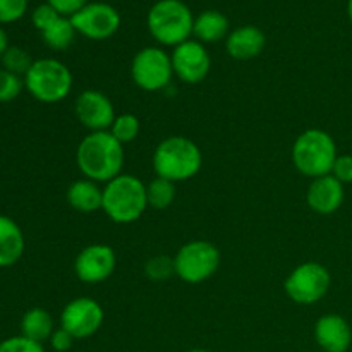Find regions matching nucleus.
I'll use <instances>...</instances> for the list:
<instances>
[{
  "label": "nucleus",
  "instance_id": "1",
  "mask_svg": "<svg viewBox=\"0 0 352 352\" xmlns=\"http://www.w3.org/2000/svg\"><path fill=\"white\" fill-rule=\"evenodd\" d=\"M124 144L109 131L86 134L76 150V165L86 179L110 182L122 174Z\"/></svg>",
  "mask_w": 352,
  "mask_h": 352
},
{
  "label": "nucleus",
  "instance_id": "2",
  "mask_svg": "<svg viewBox=\"0 0 352 352\" xmlns=\"http://www.w3.org/2000/svg\"><path fill=\"white\" fill-rule=\"evenodd\" d=\"M203 153L198 144L186 136H168L153 151V170L157 177L184 182L199 174Z\"/></svg>",
  "mask_w": 352,
  "mask_h": 352
},
{
  "label": "nucleus",
  "instance_id": "3",
  "mask_svg": "<svg viewBox=\"0 0 352 352\" xmlns=\"http://www.w3.org/2000/svg\"><path fill=\"white\" fill-rule=\"evenodd\" d=\"M146 208V184L136 175L120 174L103 188L102 210L112 222L133 223L143 217Z\"/></svg>",
  "mask_w": 352,
  "mask_h": 352
},
{
  "label": "nucleus",
  "instance_id": "4",
  "mask_svg": "<svg viewBox=\"0 0 352 352\" xmlns=\"http://www.w3.org/2000/svg\"><path fill=\"white\" fill-rule=\"evenodd\" d=\"M292 164L296 170L313 179L332 174L337 157V143L327 131L306 129L292 144Z\"/></svg>",
  "mask_w": 352,
  "mask_h": 352
},
{
  "label": "nucleus",
  "instance_id": "5",
  "mask_svg": "<svg viewBox=\"0 0 352 352\" xmlns=\"http://www.w3.org/2000/svg\"><path fill=\"white\" fill-rule=\"evenodd\" d=\"M148 31L164 47H177L189 40L195 16L182 0H158L146 17Z\"/></svg>",
  "mask_w": 352,
  "mask_h": 352
},
{
  "label": "nucleus",
  "instance_id": "6",
  "mask_svg": "<svg viewBox=\"0 0 352 352\" xmlns=\"http://www.w3.org/2000/svg\"><path fill=\"white\" fill-rule=\"evenodd\" d=\"M74 79L64 62L57 58L34 60L24 76V86L34 100L41 103H58L67 98Z\"/></svg>",
  "mask_w": 352,
  "mask_h": 352
},
{
  "label": "nucleus",
  "instance_id": "7",
  "mask_svg": "<svg viewBox=\"0 0 352 352\" xmlns=\"http://www.w3.org/2000/svg\"><path fill=\"white\" fill-rule=\"evenodd\" d=\"M175 275L186 284H201L217 274L220 251L210 241L196 239L186 243L174 256Z\"/></svg>",
  "mask_w": 352,
  "mask_h": 352
},
{
  "label": "nucleus",
  "instance_id": "8",
  "mask_svg": "<svg viewBox=\"0 0 352 352\" xmlns=\"http://www.w3.org/2000/svg\"><path fill=\"white\" fill-rule=\"evenodd\" d=\"M332 275L329 268L316 261H306L296 267L285 278V294L301 306H311L322 301L330 291Z\"/></svg>",
  "mask_w": 352,
  "mask_h": 352
},
{
  "label": "nucleus",
  "instance_id": "9",
  "mask_svg": "<svg viewBox=\"0 0 352 352\" xmlns=\"http://www.w3.org/2000/svg\"><path fill=\"white\" fill-rule=\"evenodd\" d=\"M131 78L143 91H162L174 78L170 55L160 47L141 48L131 64Z\"/></svg>",
  "mask_w": 352,
  "mask_h": 352
},
{
  "label": "nucleus",
  "instance_id": "10",
  "mask_svg": "<svg viewBox=\"0 0 352 352\" xmlns=\"http://www.w3.org/2000/svg\"><path fill=\"white\" fill-rule=\"evenodd\" d=\"M76 33L88 40H109L119 31L120 14L116 7L105 2H88L71 17Z\"/></svg>",
  "mask_w": 352,
  "mask_h": 352
},
{
  "label": "nucleus",
  "instance_id": "11",
  "mask_svg": "<svg viewBox=\"0 0 352 352\" xmlns=\"http://www.w3.org/2000/svg\"><path fill=\"white\" fill-rule=\"evenodd\" d=\"M102 305L93 298H76L64 306L60 313V329L67 330L74 339H88L103 325Z\"/></svg>",
  "mask_w": 352,
  "mask_h": 352
},
{
  "label": "nucleus",
  "instance_id": "12",
  "mask_svg": "<svg viewBox=\"0 0 352 352\" xmlns=\"http://www.w3.org/2000/svg\"><path fill=\"white\" fill-rule=\"evenodd\" d=\"M174 76L186 85H199L205 81L212 69L208 50L198 40H188L177 45L170 54Z\"/></svg>",
  "mask_w": 352,
  "mask_h": 352
},
{
  "label": "nucleus",
  "instance_id": "13",
  "mask_svg": "<svg viewBox=\"0 0 352 352\" xmlns=\"http://www.w3.org/2000/svg\"><path fill=\"white\" fill-rule=\"evenodd\" d=\"M117 267L116 251L109 244H89L74 260V274L85 284H102Z\"/></svg>",
  "mask_w": 352,
  "mask_h": 352
},
{
  "label": "nucleus",
  "instance_id": "14",
  "mask_svg": "<svg viewBox=\"0 0 352 352\" xmlns=\"http://www.w3.org/2000/svg\"><path fill=\"white\" fill-rule=\"evenodd\" d=\"M74 113L89 133L109 131L117 117L112 100L98 89L82 91L74 102Z\"/></svg>",
  "mask_w": 352,
  "mask_h": 352
},
{
  "label": "nucleus",
  "instance_id": "15",
  "mask_svg": "<svg viewBox=\"0 0 352 352\" xmlns=\"http://www.w3.org/2000/svg\"><path fill=\"white\" fill-rule=\"evenodd\" d=\"M344 198H346L344 184L337 181L332 174L313 179L308 192H306L308 206L318 215H332V213H336L342 206Z\"/></svg>",
  "mask_w": 352,
  "mask_h": 352
},
{
  "label": "nucleus",
  "instance_id": "16",
  "mask_svg": "<svg viewBox=\"0 0 352 352\" xmlns=\"http://www.w3.org/2000/svg\"><path fill=\"white\" fill-rule=\"evenodd\" d=\"M315 340L325 352H347L352 344L349 322L336 313L323 315L315 325Z\"/></svg>",
  "mask_w": 352,
  "mask_h": 352
},
{
  "label": "nucleus",
  "instance_id": "17",
  "mask_svg": "<svg viewBox=\"0 0 352 352\" xmlns=\"http://www.w3.org/2000/svg\"><path fill=\"white\" fill-rule=\"evenodd\" d=\"M267 38L260 28L253 24L239 26L226 38V50L236 60H251L265 50Z\"/></svg>",
  "mask_w": 352,
  "mask_h": 352
},
{
  "label": "nucleus",
  "instance_id": "18",
  "mask_svg": "<svg viewBox=\"0 0 352 352\" xmlns=\"http://www.w3.org/2000/svg\"><path fill=\"white\" fill-rule=\"evenodd\" d=\"M26 241L21 227L10 217L0 215V268L16 265L23 258Z\"/></svg>",
  "mask_w": 352,
  "mask_h": 352
},
{
  "label": "nucleus",
  "instance_id": "19",
  "mask_svg": "<svg viewBox=\"0 0 352 352\" xmlns=\"http://www.w3.org/2000/svg\"><path fill=\"white\" fill-rule=\"evenodd\" d=\"M67 203L71 208L81 213H93L102 210L103 206V189L98 182L82 177L72 182L67 188Z\"/></svg>",
  "mask_w": 352,
  "mask_h": 352
},
{
  "label": "nucleus",
  "instance_id": "20",
  "mask_svg": "<svg viewBox=\"0 0 352 352\" xmlns=\"http://www.w3.org/2000/svg\"><path fill=\"white\" fill-rule=\"evenodd\" d=\"M192 34L199 43H215L229 36V19L219 10H205L195 17Z\"/></svg>",
  "mask_w": 352,
  "mask_h": 352
},
{
  "label": "nucleus",
  "instance_id": "21",
  "mask_svg": "<svg viewBox=\"0 0 352 352\" xmlns=\"http://www.w3.org/2000/svg\"><path fill=\"white\" fill-rule=\"evenodd\" d=\"M54 332V318L47 309L31 308L24 313L21 320V336L41 344L43 340H50Z\"/></svg>",
  "mask_w": 352,
  "mask_h": 352
},
{
  "label": "nucleus",
  "instance_id": "22",
  "mask_svg": "<svg viewBox=\"0 0 352 352\" xmlns=\"http://www.w3.org/2000/svg\"><path fill=\"white\" fill-rule=\"evenodd\" d=\"M76 34L78 33H76L74 26H72L71 17L65 16H60L47 30L41 31L43 41L52 50H67L72 45V41H74Z\"/></svg>",
  "mask_w": 352,
  "mask_h": 352
},
{
  "label": "nucleus",
  "instance_id": "23",
  "mask_svg": "<svg viewBox=\"0 0 352 352\" xmlns=\"http://www.w3.org/2000/svg\"><path fill=\"white\" fill-rule=\"evenodd\" d=\"M148 206L153 210H167L175 201V182L155 177L146 184Z\"/></svg>",
  "mask_w": 352,
  "mask_h": 352
},
{
  "label": "nucleus",
  "instance_id": "24",
  "mask_svg": "<svg viewBox=\"0 0 352 352\" xmlns=\"http://www.w3.org/2000/svg\"><path fill=\"white\" fill-rule=\"evenodd\" d=\"M109 133L119 143H133L140 136V119L134 113H120V116L116 117L112 126H110Z\"/></svg>",
  "mask_w": 352,
  "mask_h": 352
},
{
  "label": "nucleus",
  "instance_id": "25",
  "mask_svg": "<svg viewBox=\"0 0 352 352\" xmlns=\"http://www.w3.org/2000/svg\"><path fill=\"white\" fill-rule=\"evenodd\" d=\"M34 60H31L30 54L19 47H9L2 57L3 69L9 72H14L17 76H26L30 67Z\"/></svg>",
  "mask_w": 352,
  "mask_h": 352
},
{
  "label": "nucleus",
  "instance_id": "26",
  "mask_svg": "<svg viewBox=\"0 0 352 352\" xmlns=\"http://www.w3.org/2000/svg\"><path fill=\"white\" fill-rule=\"evenodd\" d=\"M144 274L150 280L162 282L170 278L172 275H175V267H174V258L167 256V254H158L153 256L151 260L146 261L144 265Z\"/></svg>",
  "mask_w": 352,
  "mask_h": 352
},
{
  "label": "nucleus",
  "instance_id": "27",
  "mask_svg": "<svg viewBox=\"0 0 352 352\" xmlns=\"http://www.w3.org/2000/svg\"><path fill=\"white\" fill-rule=\"evenodd\" d=\"M24 86V79L14 72L0 69V103H7L16 100L21 95Z\"/></svg>",
  "mask_w": 352,
  "mask_h": 352
},
{
  "label": "nucleus",
  "instance_id": "28",
  "mask_svg": "<svg viewBox=\"0 0 352 352\" xmlns=\"http://www.w3.org/2000/svg\"><path fill=\"white\" fill-rule=\"evenodd\" d=\"M28 0H0V24L16 23L26 14Z\"/></svg>",
  "mask_w": 352,
  "mask_h": 352
},
{
  "label": "nucleus",
  "instance_id": "29",
  "mask_svg": "<svg viewBox=\"0 0 352 352\" xmlns=\"http://www.w3.org/2000/svg\"><path fill=\"white\" fill-rule=\"evenodd\" d=\"M0 352H45V349L40 342H34L24 336H17L0 342Z\"/></svg>",
  "mask_w": 352,
  "mask_h": 352
},
{
  "label": "nucleus",
  "instance_id": "30",
  "mask_svg": "<svg viewBox=\"0 0 352 352\" xmlns=\"http://www.w3.org/2000/svg\"><path fill=\"white\" fill-rule=\"evenodd\" d=\"M58 17H60V14H58L54 7L48 6V3H41V6H38L36 9L33 10L31 21H33V26L36 28L38 31H45L52 23H55Z\"/></svg>",
  "mask_w": 352,
  "mask_h": 352
},
{
  "label": "nucleus",
  "instance_id": "31",
  "mask_svg": "<svg viewBox=\"0 0 352 352\" xmlns=\"http://www.w3.org/2000/svg\"><path fill=\"white\" fill-rule=\"evenodd\" d=\"M332 175L344 186L352 184V155H339L333 164Z\"/></svg>",
  "mask_w": 352,
  "mask_h": 352
},
{
  "label": "nucleus",
  "instance_id": "32",
  "mask_svg": "<svg viewBox=\"0 0 352 352\" xmlns=\"http://www.w3.org/2000/svg\"><path fill=\"white\" fill-rule=\"evenodd\" d=\"M47 3L54 7L60 16L72 17L88 3V0H47Z\"/></svg>",
  "mask_w": 352,
  "mask_h": 352
},
{
  "label": "nucleus",
  "instance_id": "33",
  "mask_svg": "<svg viewBox=\"0 0 352 352\" xmlns=\"http://www.w3.org/2000/svg\"><path fill=\"white\" fill-rule=\"evenodd\" d=\"M74 337L64 329H57L50 337V346L52 349L57 351V352H67L74 344Z\"/></svg>",
  "mask_w": 352,
  "mask_h": 352
},
{
  "label": "nucleus",
  "instance_id": "34",
  "mask_svg": "<svg viewBox=\"0 0 352 352\" xmlns=\"http://www.w3.org/2000/svg\"><path fill=\"white\" fill-rule=\"evenodd\" d=\"M7 48H9V38H7L6 31L0 28V58L3 57V54L7 52Z\"/></svg>",
  "mask_w": 352,
  "mask_h": 352
},
{
  "label": "nucleus",
  "instance_id": "35",
  "mask_svg": "<svg viewBox=\"0 0 352 352\" xmlns=\"http://www.w3.org/2000/svg\"><path fill=\"white\" fill-rule=\"evenodd\" d=\"M347 16H349V19L352 23V0H347Z\"/></svg>",
  "mask_w": 352,
  "mask_h": 352
},
{
  "label": "nucleus",
  "instance_id": "36",
  "mask_svg": "<svg viewBox=\"0 0 352 352\" xmlns=\"http://www.w3.org/2000/svg\"><path fill=\"white\" fill-rule=\"evenodd\" d=\"M186 352H210V351H206V349H191V351H186Z\"/></svg>",
  "mask_w": 352,
  "mask_h": 352
}]
</instances>
